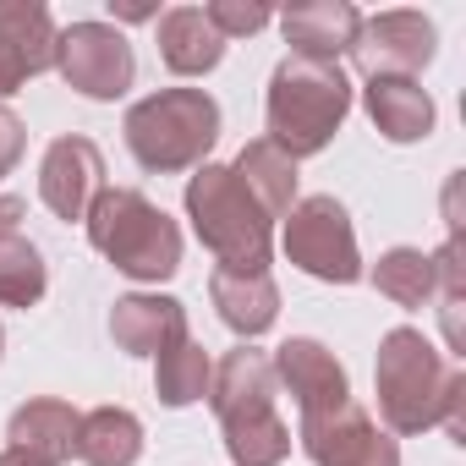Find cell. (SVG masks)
Segmentation results:
<instances>
[{"mask_svg": "<svg viewBox=\"0 0 466 466\" xmlns=\"http://www.w3.org/2000/svg\"><path fill=\"white\" fill-rule=\"evenodd\" d=\"M110 335H116V346L127 357H159L170 340L187 335V308L176 297H143V291H132V297H121L110 308Z\"/></svg>", "mask_w": 466, "mask_h": 466, "instance_id": "obj_15", "label": "cell"}, {"mask_svg": "<svg viewBox=\"0 0 466 466\" xmlns=\"http://www.w3.org/2000/svg\"><path fill=\"white\" fill-rule=\"evenodd\" d=\"M433 45L439 34L422 12H379V17H362L351 56L362 77H417L433 61Z\"/></svg>", "mask_w": 466, "mask_h": 466, "instance_id": "obj_9", "label": "cell"}, {"mask_svg": "<svg viewBox=\"0 0 466 466\" xmlns=\"http://www.w3.org/2000/svg\"><path fill=\"white\" fill-rule=\"evenodd\" d=\"M23 214H28V203H23V198H12V192L0 198V230H17V219H23Z\"/></svg>", "mask_w": 466, "mask_h": 466, "instance_id": "obj_29", "label": "cell"}, {"mask_svg": "<svg viewBox=\"0 0 466 466\" xmlns=\"http://www.w3.org/2000/svg\"><path fill=\"white\" fill-rule=\"evenodd\" d=\"M0 351H6V329H0Z\"/></svg>", "mask_w": 466, "mask_h": 466, "instance_id": "obj_32", "label": "cell"}, {"mask_svg": "<svg viewBox=\"0 0 466 466\" xmlns=\"http://www.w3.org/2000/svg\"><path fill=\"white\" fill-rule=\"evenodd\" d=\"M280 28H286L291 56H302V61H335L340 66V56H351V45H357L362 12L351 6V0H302V6H291L280 17Z\"/></svg>", "mask_w": 466, "mask_h": 466, "instance_id": "obj_13", "label": "cell"}, {"mask_svg": "<svg viewBox=\"0 0 466 466\" xmlns=\"http://www.w3.org/2000/svg\"><path fill=\"white\" fill-rule=\"evenodd\" d=\"M121 132L143 170L154 176L198 170L208 165V148L219 143V105L203 88H159L127 110Z\"/></svg>", "mask_w": 466, "mask_h": 466, "instance_id": "obj_5", "label": "cell"}, {"mask_svg": "<svg viewBox=\"0 0 466 466\" xmlns=\"http://www.w3.org/2000/svg\"><path fill=\"white\" fill-rule=\"evenodd\" d=\"M0 466H45V461H34V455H23V450H0Z\"/></svg>", "mask_w": 466, "mask_h": 466, "instance_id": "obj_31", "label": "cell"}, {"mask_svg": "<svg viewBox=\"0 0 466 466\" xmlns=\"http://www.w3.org/2000/svg\"><path fill=\"white\" fill-rule=\"evenodd\" d=\"M187 219L198 242L219 258V269H269L275 253V219L258 208V198L237 181L230 165H198L187 181Z\"/></svg>", "mask_w": 466, "mask_h": 466, "instance_id": "obj_3", "label": "cell"}, {"mask_svg": "<svg viewBox=\"0 0 466 466\" xmlns=\"http://www.w3.org/2000/svg\"><path fill=\"white\" fill-rule=\"evenodd\" d=\"M219 56H225V39L208 28L203 6H170L159 17V61L176 77H203L219 66Z\"/></svg>", "mask_w": 466, "mask_h": 466, "instance_id": "obj_18", "label": "cell"}, {"mask_svg": "<svg viewBox=\"0 0 466 466\" xmlns=\"http://www.w3.org/2000/svg\"><path fill=\"white\" fill-rule=\"evenodd\" d=\"M208 297L219 308V324L237 329L242 340L275 329V319H280V286L269 269H214Z\"/></svg>", "mask_w": 466, "mask_h": 466, "instance_id": "obj_14", "label": "cell"}, {"mask_svg": "<svg viewBox=\"0 0 466 466\" xmlns=\"http://www.w3.org/2000/svg\"><path fill=\"white\" fill-rule=\"evenodd\" d=\"M269 143L286 148L291 159H313L335 143V132L351 116V77L335 61H302L286 56L269 77Z\"/></svg>", "mask_w": 466, "mask_h": 466, "instance_id": "obj_2", "label": "cell"}, {"mask_svg": "<svg viewBox=\"0 0 466 466\" xmlns=\"http://www.w3.org/2000/svg\"><path fill=\"white\" fill-rule=\"evenodd\" d=\"M373 286L395 308H422V302H433V258L422 248H390L373 264Z\"/></svg>", "mask_w": 466, "mask_h": 466, "instance_id": "obj_24", "label": "cell"}, {"mask_svg": "<svg viewBox=\"0 0 466 466\" xmlns=\"http://www.w3.org/2000/svg\"><path fill=\"white\" fill-rule=\"evenodd\" d=\"M297 439H302L313 466H400V444L357 400H340L329 411L302 417Z\"/></svg>", "mask_w": 466, "mask_h": 466, "instance_id": "obj_8", "label": "cell"}, {"mask_svg": "<svg viewBox=\"0 0 466 466\" xmlns=\"http://www.w3.org/2000/svg\"><path fill=\"white\" fill-rule=\"evenodd\" d=\"M362 105H368L373 127L390 143H422L433 132V121H439V110H433V99H428V88L417 77H368Z\"/></svg>", "mask_w": 466, "mask_h": 466, "instance_id": "obj_16", "label": "cell"}, {"mask_svg": "<svg viewBox=\"0 0 466 466\" xmlns=\"http://www.w3.org/2000/svg\"><path fill=\"white\" fill-rule=\"evenodd\" d=\"M280 248H286V258L302 275H313L324 286H357L362 280V253H357L351 214L329 192H313V198H297L291 203Z\"/></svg>", "mask_w": 466, "mask_h": 466, "instance_id": "obj_6", "label": "cell"}, {"mask_svg": "<svg viewBox=\"0 0 466 466\" xmlns=\"http://www.w3.org/2000/svg\"><path fill=\"white\" fill-rule=\"evenodd\" d=\"M6 439H12L6 450H23V455H34L45 466H61L77 450V411L66 400H50V395L45 400H28V406L12 411Z\"/></svg>", "mask_w": 466, "mask_h": 466, "instance_id": "obj_17", "label": "cell"}, {"mask_svg": "<svg viewBox=\"0 0 466 466\" xmlns=\"http://www.w3.org/2000/svg\"><path fill=\"white\" fill-rule=\"evenodd\" d=\"M23 148H28V127H23L6 105H0V176H12V170H17Z\"/></svg>", "mask_w": 466, "mask_h": 466, "instance_id": "obj_27", "label": "cell"}, {"mask_svg": "<svg viewBox=\"0 0 466 466\" xmlns=\"http://www.w3.org/2000/svg\"><path fill=\"white\" fill-rule=\"evenodd\" d=\"M269 362H275V384H286V390L297 395V411H302V417L351 400V379H346L340 357H335L324 340H313V335H291Z\"/></svg>", "mask_w": 466, "mask_h": 466, "instance_id": "obj_11", "label": "cell"}, {"mask_svg": "<svg viewBox=\"0 0 466 466\" xmlns=\"http://www.w3.org/2000/svg\"><path fill=\"white\" fill-rule=\"evenodd\" d=\"M203 17H208V28L219 34V39H242V34H258V28H269V6H258V0H214V6H203Z\"/></svg>", "mask_w": 466, "mask_h": 466, "instance_id": "obj_26", "label": "cell"}, {"mask_svg": "<svg viewBox=\"0 0 466 466\" xmlns=\"http://www.w3.org/2000/svg\"><path fill=\"white\" fill-rule=\"evenodd\" d=\"M110 12H116L121 23H148V17H159L154 6H116V0H110Z\"/></svg>", "mask_w": 466, "mask_h": 466, "instance_id": "obj_30", "label": "cell"}, {"mask_svg": "<svg viewBox=\"0 0 466 466\" xmlns=\"http://www.w3.org/2000/svg\"><path fill=\"white\" fill-rule=\"evenodd\" d=\"M225 450L237 466H280L291 455V428L280 411H264V417H248V422H225Z\"/></svg>", "mask_w": 466, "mask_h": 466, "instance_id": "obj_25", "label": "cell"}, {"mask_svg": "<svg viewBox=\"0 0 466 466\" xmlns=\"http://www.w3.org/2000/svg\"><path fill=\"white\" fill-rule=\"evenodd\" d=\"M28 77H34V72H28V61H23V56L6 45V39H0V99H12V94L28 83Z\"/></svg>", "mask_w": 466, "mask_h": 466, "instance_id": "obj_28", "label": "cell"}, {"mask_svg": "<svg viewBox=\"0 0 466 466\" xmlns=\"http://www.w3.org/2000/svg\"><path fill=\"white\" fill-rule=\"evenodd\" d=\"M237 181L258 198V208L269 214V219H286L291 214V203H297V159L286 154V148H275L269 137H253L242 154H237Z\"/></svg>", "mask_w": 466, "mask_h": 466, "instance_id": "obj_19", "label": "cell"}, {"mask_svg": "<svg viewBox=\"0 0 466 466\" xmlns=\"http://www.w3.org/2000/svg\"><path fill=\"white\" fill-rule=\"evenodd\" d=\"M88 242L105 253L127 280H170L181 269V230L176 219L148 203L137 187H105L88 208Z\"/></svg>", "mask_w": 466, "mask_h": 466, "instance_id": "obj_4", "label": "cell"}, {"mask_svg": "<svg viewBox=\"0 0 466 466\" xmlns=\"http://www.w3.org/2000/svg\"><path fill=\"white\" fill-rule=\"evenodd\" d=\"M83 466H137L143 455V422L127 406H99L77 417V450Z\"/></svg>", "mask_w": 466, "mask_h": 466, "instance_id": "obj_20", "label": "cell"}, {"mask_svg": "<svg viewBox=\"0 0 466 466\" xmlns=\"http://www.w3.org/2000/svg\"><path fill=\"white\" fill-rule=\"evenodd\" d=\"M105 192V154L94 137H56L39 165V198L56 219H88L94 198Z\"/></svg>", "mask_w": 466, "mask_h": 466, "instance_id": "obj_10", "label": "cell"}, {"mask_svg": "<svg viewBox=\"0 0 466 466\" xmlns=\"http://www.w3.org/2000/svg\"><path fill=\"white\" fill-rule=\"evenodd\" d=\"M56 72L83 99H121L137 77V56L110 23H72L56 39Z\"/></svg>", "mask_w": 466, "mask_h": 466, "instance_id": "obj_7", "label": "cell"}, {"mask_svg": "<svg viewBox=\"0 0 466 466\" xmlns=\"http://www.w3.org/2000/svg\"><path fill=\"white\" fill-rule=\"evenodd\" d=\"M208 406L225 422H248V417H264L275 411V362L253 346H237L214 362V379H208Z\"/></svg>", "mask_w": 466, "mask_h": 466, "instance_id": "obj_12", "label": "cell"}, {"mask_svg": "<svg viewBox=\"0 0 466 466\" xmlns=\"http://www.w3.org/2000/svg\"><path fill=\"white\" fill-rule=\"evenodd\" d=\"M50 286V269L23 230H0V308H34Z\"/></svg>", "mask_w": 466, "mask_h": 466, "instance_id": "obj_23", "label": "cell"}, {"mask_svg": "<svg viewBox=\"0 0 466 466\" xmlns=\"http://www.w3.org/2000/svg\"><path fill=\"white\" fill-rule=\"evenodd\" d=\"M0 39H6V45L28 61V72L39 77V72L56 66V39H61V28H56L50 6H39V0H0Z\"/></svg>", "mask_w": 466, "mask_h": 466, "instance_id": "obj_21", "label": "cell"}, {"mask_svg": "<svg viewBox=\"0 0 466 466\" xmlns=\"http://www.w3.org/2000/svg\"><path fill=\"white\" fill-rule=\"evenodd\" d=\"M208 379H214V362H208V351H203L192 335L170 340V346L159 351V362H154V395H159L165 406H192V400H203V395H208Z\"/></svg>", "mask_w": 466, "mask_h": 466, "instance_id": "obj_22", "label": "cell"}, {"mask_svg": "<svg viewBox=\"0 0 466 466\" xmlns=\"http://www.w3.org/2000/svg\"><path fill=\"white\" fill-rule=\"evenodd\" d=\"M373 390H379V417L390 433L450 428V439L466 444V373L422 329L395 324L379 340Z\"/></svg>", "mask_w": 466, "mask_h": 466, "instance_id": "obj_1", "label": "cell"}]
</instances>
